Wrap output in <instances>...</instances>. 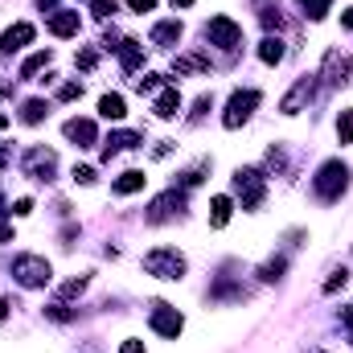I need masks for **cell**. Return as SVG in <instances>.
I'll list each match as a JSON object with an SVG mask.
<instances>
[{"label": "cell", "instance_id": "6da1fadb", "mask_svg": "<svg viewBox=\"0 0 353 353\" xmlns=\"http://www.w3.org/2000/svg\"><path fill=\"white\" fill-rule=\"evenodd\" d=\"M350 189V169L341 165V161H325L316 176H312V193L321 197V201H337L341 193Z\"/></svg>", "mask_w": 353, "mask_h": 353}, {"label": "cell", "instance_id": "7a4b0ae2", "mask_svg": "<svg viewBox=\"0 0 353 353\" xmlns=\"http://www.w3.org/2000/svg\"><path fill=\"white\" fill-rule=\"evenodd\" d=\"M12 279H17L21 288H46V283L54 279V267L46 263L41 255H17V259H12Z\"/></svg>", "mask_w": 353, "mask_h": 353}, {"label": "cell", "instance_id": "3957f363", "mask_svg": "<svg viewBox=\"0 0 353 353\" xmlns=\"http://www.w3.org/2000/svg\"><path fill=\"white\" fill-rule=\"evenodd\" d=\"M144 271L157 275V279H181L185 275V255L173 251V247H157L144 255Z\"/></svg>", "mask_w": 353, "mask_h": 353}, {"label": "cell", "instance_id": "277c9868", "mask_svg": "<svg viewBox=\"0 0 353 353\" xmlns=\"http://www.w3.org/2000/svg\"><path fill=\"white\" fill-rule=\"evenodd\" d=\"M255 107H259V90H234L230 94V103H226V111H222V128H243L251 115H255Z\"/></svg>", "mask_w": 353, "mask_h": 353}, {"label": "cell", "instance_id": "5b68a950", "mask_svg": "<svg viewBox=\"0 0 353 353\" xmlns=\"http://www.w3.org/2000/svg\"><path fill=\"white\" fill-rule=\"evenodd\" d=\"M234 193H239L243 210H255V205L263 201V193H267L263 173H259V169H239V173H234Z\"/></svg>", "mask_w": 353, "mask_h": 353}, {"label": "cell", "instance_id": "8992f818", "mask_svg": "<svg viewBox=\"0 0 353 353\" xmlns=\"http://www.w3.org/2000/svg\"><path fill=\"white\" fill-rule=\"evenodd\" d=\"M181 210H185V189H176V185H173L169 193H161V197L148 205V214H144V218H148L152 226H161V222H173V218H181Z\"/></svg>", "mask_w": 353, "mask_h": 353}, {"label": "cell", "instance_id": "52a82bcc", "mask_svg": "<svg viewBox=\"0 0 353 353\" xmlns=\"http://www.w3.org/2000/svg\"><path fill=\"white\" fill-rule=\"evenodd\" d=\"M21 169H25V176H33V181H54L58 157H54L50 148H29V152L21 157Z\"/></svg>", "mask_w": 353, "mask_h": 353}, {"label": "cell", "instance_id": "ba28073f", "mask_svg": "<svg viewBox=\"0 0 353 353\" xmlns=\"http://www.w3.org/2000/svg\"><path fill=\"white\" fill-rule=\"evenodd\" d=\"M205 37H210L214 46H222V50H239V46H243V29H239L230 17H210Z\"/></svg>", "mask_w": 353, "mask_h": 353}, {"label": "cell", "instance_id": "9c48e42d", "mask_svg": "<svg viewBox=\"0 0 353 353\" xmlns=\"http://www.w3.org/2000/svg\"><path fill=\"white\" fill-rule=\"evenodd\" d=\"M181 329H185V316L176 312L173 304L157 300V304H152V333H161V337H181Z\"/></svg>", "mask_w": 353, "mask_h": 353}, {"label": "cell", "instance_id": "30bf717a", "mask_svg": "<svg viewBox=\"0 0 353 353\" xmlns=\"http://www.w3.org/2000/svg\"><path fill=\"white\" fill-rule=\"evenodd\" d=\"M312 94H316V74H312V79L304 74L296 87H292L288 94H283V99H279V111H283V115H300V111H304V103H308Z\"/></svg>", "mask_w": 353, "mask_h": 353}, {"label": "cell", "instance_id": "8fae6325", "mask_svg": "<svg viewBox=\"0 0 353 353\" xmlns=\"http://www.w3.org/2000/svg\"><path fill=\"white\" fill-rule=\"evenodd\" d=\"M350 66H353V62L341 54V50H329V54H325V66H321V74H316V79H325L329 87H341V83H345V74H350Z\"/></svg>", "mask_w": 353, "mask_h": 353}, {"label": "cell", "instance_id": "7c38bea8", "mask_svg": "<svg viewBox=\"0 0 353 353\" xmlns=\"http://www.w3.org/2000/svg\"><path fill=\"white\" fill-rule=\"evenodd\" d=\"M62 132H66V140H74L79 148H90V144L99 140V132H94V123H90V119H66V128H62Z\"/></svg>", "mask_w": 353, "mask_h": 353}, {"label": "cell", "instance_id": "4fadbf2b", "mask_svg": "<svg viewBox=\"0 0 353 353\" xmlns=\"http://www.w3.org/2000/svg\"><path fill=\"white\" fill-rule=\"evenodd\" d=\"M79 25H83V21H79V12H70V8H58V12L50 17V33H54V37H74Z\"/></svg>", "mask_w": 353, "mask_h": 353}, {"label": "cell", "instance_id": "5bb4252c", "mask_svg": "<svg viewBox=\"0 0 353 353\" xmlns=\"http://www.w3.org/2000/svg\"><path fill=\"white\" fill-rule=\"evenodd\" d=\"M33 25L29 21H21V25H12V29H4V37H0V46H4V54H12V50H21V46H29L33 41Z\"/></svg>", "mask_w": 353, "mask_h": 353}, {"label": "cell", "instance_id": "9a60e30c", "mask_svg": "<svg viewBox=\"0 0 353 353\" xmlns=\"http://www.w3.org/2000/svg\"><path fill=\"white\" fill-rule=\"evenodd\" d=\"M140 144H144V136H136V132H111L107 144H103V157L111 161L115 152H128V148H140Z\"/></svg>", "mask_w": 353, "mask_h": 353}, {"label": "cell", "instance_id": "2e32d148", "mask_svg": "<svg viewBox=\"0 0 353 353\" xmlns=\"http://www.w3.org/2000/svg\"><path fill=\"white\" fill-rule=\"evenodd\" d=\"M152 111H157L161 119H173L176 111H181V94H176V87L157 90V103H152Z\"/></svg>", "mask_w": 353, "mask_h": 353}, {"label": "cell", "instance_id": "e0dca14e", "mask_svg": "<svg viewBox=\"0 0 353 353\" xmlns=\"http://www.w3.org/2000/svg\"><path fill=\"white\" fill-rule=\"evenodd\" d=\"M144 181H148V176L140 173V169H128V173H119L115 181H111V189H115L119 197H128V193H140V189H144Z\"/></svg>", "mask_w": 353, "mask_h": 353}, {"label": "cell", "instance_id": "ac0fdd59", "mask_svg": "<svg viewBox=\"0 0 353 353\" xmlns=\"http://www.w3.org/2000/svg\"><path fill=\"white\" fill-rule=\"evenodd\" d=\"M115 54H119L123 70H136V66H140V58H144V46H140V41H132V37H123V41L115 46Z\"/></svg>", "mask_w": 353, "mask_h": 353}, {"label": "cell", "instance_id": "d6986e66", "mask_svg": "<svg viewBox=\"0 0 353 353\" xmlns=\"http://www.w3.org/2000/svg\"><path fill=\"white\" fill-rule=\"evenodd\" d=\"M230 210H234V201H230V197H222V193H218V197H214V201H210V226H214V230H222V226H226V222H230Z\"/></svg>", "mask_w": 353, "mask_h": 353}, {"label": "cell", "instance_id": "ffe728a7", "mask_svg": "<svg viewBox=\"0 0 353 353\" xmlns=\"http://www.w3.org/2000/svg\"><path fill=\"white\" fill-rule=\"evenodd\" d=\"M181 33H185L181 21H161V25H152V41H157V46H176Z\"/></svg>", "mask_w": 353, "mask_h": 353}, {"label": "cell", "instance_id": "44dd1931", "mask_svg": "<svg viewBox=\"0 0 353 353\" xmlns=\"http://www.w3.org/2000/svg\"><path fill=\"white\" fill-rule=\"evenodd\" d=\"M99 115H103V119H123V115H128L123 94H103V99H99Z\"/></svg>", "mask_w": 353, "mask_h": 353}, {"label": "cell", "instance_id": "7402d4cb", "mask_svg": "<svg viewBox=\"0 0 353 353\" xmlns=\"http://www.w3.org/2000/svg\"><path fill=\"white\" fill-rule=\"evenodd\" d=\"M46 111H50L46 99H25V103H21V123H41Z\"/></svg>", "mask_w": 353, "mask_h": 353}, {"label": "cell", "instance_id": "603a6c76", "mask_svg": "<svg viewBox=\"0 0 353 353\" xmlns=\"http://www.w3.org/2000/svg\"><path fill=\"white\" fill-rule=\"evenodd\" d=\"M259 58H263L267 66H279L283 62V41L279 37H263L259 41Z\"/></svg>", "mask_w": 353, "mask_h": 353}, {"label": "cell", "instance_id": "cb8c5ba5", "mask_svg": "<svg viewBox=\"0 0 353 353\" xmlns=\"http://www.w3.org/2000/svg\"><path fill=\"white\" fill-rule=\"evenodd\" d=\"M50 58H54L50 50H41V54H33V58H29V62L21 66V79H33L37 70H46V66H50Z\"/></svg>", "mask_w": 353, "mask_h": 353}, {"label": "cell", "instance_id": "d4e9b609", "mask_svg": "<svg viewBox=\"0 0 353 353\" xmlns=\"http://www.w3.org/2000/svg\"><path fill=\"white\" fill-rule=\"evenodd\" d=\"M283 271H288V259L279 255V259H271V263H263V267H259V279H263V283H275V279H279Z\"/></svg>", "mask_w": 353, "mask_h": 353}, {"label": "cell", "instance_id": "484cf974", "mask_svg": "<svg viewBox=\"0 0 353 353\" xmlns=\"http://www.w3.org/2000/svg\"><path fill=\"white\" fill-rule=\"evenodd\" d=\"M87 292V275H79V279H66L62 288H58V300H70V296H83Z\"/></svg>", "mask_w": 353, "mask_h": 353}, {"label": "cell", "instance_id": "4316f807", "mask_svg": "<svg viewBox=\"0 0 353 353\" xmlns=\"http://www.w3.org/2000/svg\"><path fill=\"white\" fill-rule=\"evenodd\" d=\"M337 140L341 144H353V107L341 111V119H337Z\"/></svg>", "mask_w": 353, "mask_h": 353}, {"label": "cell", "instance_id": "83f0119b", "mask_svg": "<svg viewBox=\"0 0 353 353\" xmlns=\"http://www.w3.org/2000/svg\"><path fill=\"white\" fill-rule=\"evenodd\" d=\"M329 4H333V0H300V8H304V17H312V21H321V17L329 12Z\"/></svg>", "mask_w": 353, "mask_h": 353}, {"label": "cell", "instance_id": "f1b7e54d", "mask_svg": "<svg viewBox=\"0 0 353 353\" xmlns=\"http://www.w3.org/2000/svg\"><path fill=\"white\" fill-rule=\"evenodd\" d=\"M173 70H176V74H189V70H210V62H205V58H176Z\"/></svg>", "mask_w": 353, "mask_h": 353}, {"label": "cell", "instance_id": "f546056e", "mask_svg": "<svg viewBox=\"0 0 353 353\" xmlns=\"http://www.w3.org/2000/svg\"><path fill=\"white\" fill-rule=\"evenodd\" d=\"M90 12L107 21V17H115V12H119V0H94V4H90Z\"/></svg>", "mask_w": 353, "mask_h": 353}, {"label": "cell", "instance_id": "4dcf8cb0", "mask_svg": "<svg viewBox=\"0 0 353 353\" xmlns=\"http://www.w3.org/2000/svg\"><path fill=\"white\" fill-rule=\"evenodd\" d=\"M259 17H263V25H267V29H279V25H283V12H279V4H267V8L259 12Z\"/></svg>", "mask_w": 353, "mask_h": 353}, {"label": "cell", "instance_id": "1f68e13d", "mask_svg": "<svg viewBox=\"0 0 353 353\" xmlns=\"http://www.w3.org/2000/svg\"><path fill=\"white\" fill-rule=\"evenodd\" d=\"M345 279H350V271H345V267H341V271H333V275H329V279H325V292H329V296H333V292H337V288H345Z\"/></svg>", "mask_w": 353, "mask_h": 353}, {"label": "cell", "instance_id": "d6a6232c", "mask_svg": "<svg viewBox=\"0 0 353 353\" xmlns=\"http://www.w3.org/2000/svg\"><path fill=\"white\" fill-rule=\"evenodd\" d=\"M165 87H169L165 74H144V79H140V90H148V94H152V90H165Z\"/></svg>", "mask_w": 353, "mask_h": 353}, {"label": "cell", "instance_id": "836d02e7", "mask_svg": "<svg viewBox=\"0 0 353 353\" xmlns=\"http://www.w3.org/2000/svg\"><path fill=\"white\" fill-rule=\"evenodd\" d=\"M74 181H79V185H94V181H99V173H94L90 165H74Z\"/></svg>", "mask_w": 353, "mask_h": 353}, {"label": "cell", "instance_id": "e575fe53", "mask_svg": "<svg viewBox=\"0 0 353 353\" xmlns=\"http://www.w3.org/2000/svg\"><path fill=\"white\" fill-rule=\"evenodd\" d=\"M210 107H214V94H201V99H197V107H193V115H189V119H193V123H197V119H201V115H205V111H210Z\"/></svg>", "mask_w": 353, "mask_h": 353}, {"label": "cell", "instance_id": "d590c367", "mask_svg": "<svg viewBox=\"0 0 353 353\" xmlns=\"http://www.w3.org/2000/svg\"><path fill=\"white\" fill-rule=\"evenodd\" d=\"M83 94V83H66V87H58V99L62 103H70V99H79Z\"/></svg>", "mask_w": 353, "mask_h": 353}, {"label": "cell", "instance_id": "8d00e7d4", "mask_svg": "<svg viewBox=\"0 0 353 353\" xmlns=\"http://www.w3.org/2000/svg\"><path fill=\"white\" fill-rule=\"evenodd\" d=\"M94 62H99V54H94V50H83V54H79V66H83V70H90Z\"/></svg>", "mask_w": 353, "mask_h": 353}, {"label": "cell", "instance_id": "74e56055", "mask_svg": "<svg viewBox=\"0 0 353 353\" xmlns=\"http://www.w3.org/2000/svg\"><path fill=\"white\" fill-rule=\"evenodd\" d=\"M12 214H17V218H25V214H33V201H29V197H21V201L12 205Z\"/></svg>", "mask_w": 353, "mask_h": 353}, {"label": "cell", "instance_id": "f35d334b", "mask_svg": "<svg viewBox=\"0 0 353 353\" xmlns=\"http://www.w3.org/2000/svg\"><path fill=\"white\" fill-rule=\"evenodd\" d=\"M132 4V12H152L157 8V0H128Z\"/></svg>", "mask_w": 353, "mask_h": 353}, {"label": "cell", "instance_id": "ab89813d", "mask_svg": "<svg viewBox=\"0 0 353 353\" xmlns=\"http://www.w3.org/2000/svg\"><path fill=\"white\" fill-rule=\"evenodd\" d=\"M119 353H144V341H136V337H132V341H123V345H119Z\"/></svg>", "mask_w": 353, "mask_h": 353}, {"label": "cell", "instance_id": "60d3db41", "mask_svg": "<svg viewBox=\"0 0 353 353\" xmlns=\"http://www.w3.org/2000/svg\"><path fill=\"white\" fill-rule=\"evenodd\" d=\"M341 325H353V304H345V308H341Z\"/></svg>", "mask_w": 353, "mask_h": 353}, {"label": "cell", "instance_id": "b9f144b4", "mask_svg": "<svg viewBox=\"0 0 353 353\" xmlns=\"http://www.w3.org/2000/svg\"><path fill=\"white\" fill-rule=\"evenodd\" d=\"M8 239H12V226H8V222H0V243H8Z\"/></svg>", "mask_w": 353, "mask_h": 353}, {"label": "cell", "instance_id": "7bdbcfd3", "mask_svg": "<svg viewBox=\"0 0 353 353\" xmlns=\"http://www.w3.org/2000/svg\"><path fill=\"white\" fill-rule=\"evenodd\" d=\"M341 25H345V29H353V8H345V12H341Z\"/></svg>", "mask_w": 353, "mask_h": 353}, {"label": "cell", "instance_id": "ee69618b", "mask_svg": "<svg viewBox=\"0 0 353 353\" xmlns=\"http://www.w3.org/2000/svg\"><path fill=\"white\" fill-rule=\"evenodd\" d=\"M8 165V144H0V169Z\"/></svg>", "mask_w": 353, "mask_h": 353}, {"label": "cell", "instance_id": "f6af8a7d", "mask_svg": "<svg viewBox=\"0 0 353 353\" xmlns=\"http://www.w3.org/2000/svg\"><path fill=\"white\" fill-rule=\"evenodd\" d=\"M37 4H41V8H58V0H37Z\"/></svg>", "mask_w": 353, "mask_h": 353}, {"label": "cell", "instance_id": "bcb514c9", "mask_svg": "<svg viewBox=\"0 0 353 353\" xmlns=\"http://www.w3.org/2000/svg\"><path fill=\"white\" fill-rule=\"evenodd\" d=\"M189 4H193V0H173V8H189Z\"/></svg>", "mask_w": 353, "mask_h": 353}, {"label": "cell", "instance_id": "7dc6e473", "mask_svg": "<svg viewBox=\"0 0 353 353\" xmlns=\"http://www.w3.org/2000/svg\"><path fill=\"white\" fill-rule=\"evenodd\" d=\"M4 128H8V115H4V111H0V132H4Z\"/></svg>", "mask_w": 353, "mask_h": 353}, {"label": "cell", "instance_id": "c3c4849f", "mask_svg": "<svg viewBox=\"0 0 353 353\" xmlns=\"http://www.w3.org/2000/svg\"><path fill=\"white\" fill-rule=\"evenodd\" d=\"M4 205H8V201H4V193H0V214H4Z\"/></svg>", "mask_w": 353, "mask_h": 353}]
</instances>
